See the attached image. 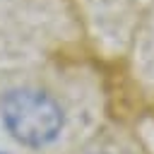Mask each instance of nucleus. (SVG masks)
<instances>
[{"label": "nucleus", "mask_w": 154, "mask_h": 154, "mask_svg": "<svg viewBox=\"0 0 154 154\" xmlns=\"http://www.w3.org/2000/svg\"><path fill=\"white\" fill-rule=\"evenodd\" d=\"M0 118L10 137L31 149L51 144L65 125L58 99L38 87H14L5 91L0 99Z\"/></svg>", "instance_id": "nucleus-1"}, {"label": "nucleus", "mask_w": 154, "mask_h": 154, "mask_svg": "<svg viewBox=\"0 0 154 154\" xmlns=\"http://www.w3.org/2000/svg\"><path fill=\"white\" fill-rule=\"evenodd\" d=\"M91 154H99V152H91Z\"/></svg>", "instance_id": "nucleus-2"}, {"label": "nucleus", "mask_w": 154, "mask_h": 154, "mask_svg": "<svg viewBox=\"0 0 154 154\" xmlns=\"http://www.w3.org/2000/svg\"><path fill=\"white\" fill-rule=\"evenodd\" d=\"M0 154H2V152H0Z\"/></svg>", "instance_id": "nucleus-3"}]
</instances>
